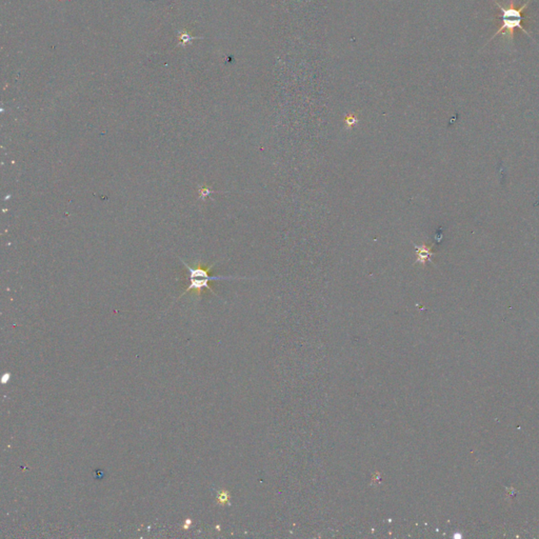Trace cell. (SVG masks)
I'll return each mask as SVG.
<instances>
[{"instance_id":"cell-1","label":"cell","mask_w":539,"mask_h":539,"mask_svg":"<svg viewBox=\"0 0 539 539\" xmlns=\"http://www.w3.org/2000/svg\"><path fill=\"white\" fill-rule=\"evenodd\" d=\"M531 2L532 0H528V2L524 3L520 7H516L515 4H514V0H510V4L508 7H503L497 2V0H493V3L498 7L501 13V16H500L501 24H500V28L496 31V33L491 37V38L488 39V41L493 40L495 37L499 35H505L508 37L509 39L512 40L514 38V34H515L514 32H515L516 29L523 31L524 34H526L532 38L531 34H529V32L523 28V20L528 19L524 16V12Z\"/></svg>"},{"instance_id":"cell-2","label":"cell","mask_w":539,"mask_h":539,"mask_svg":"<svg viewBox=\"0 0 539 539\" xmlns=\"http://www.w3.org/2000/svg\"><path fill=\"white\" fill-rule=\"evenodd\" d=\"M179 260L182 262L184 268L189 272V286L186 287L184 292L178 297L181 298L187 293H193L197 296H200L203 290L207 289L212 294L216 295L214 290L212 289L210 283L215 280H230V279H249V277H239V276H212L210 274L211 270L214 268V265L209 266L208 268H205L203 265L197 266H190L189 263H186L183 259L179 257ZM217 296V295H216Z\"/></svg>"},{"instance_id":"cell-3","label":"cell","mask_w":539,"mask_h":539,"mask_svg":"<svg viewBox=\"0 0 539 539\" xmlns=\"http://www.w3.org/2000/svg\"><path fill=\"white\" fill-rule=\"evenodd\" d=\"M414 247L416 249V255H417L416 262L417 263H420V265H425V262L431 260L432 256L434 255V253L431 250V247H427L425 244H421V246L414 244Z\"/></svg>"},{"instance_id":"cell-4","label":"cell","mask_w":539,"mask_h":539,"mask_svg":"<svg viewBox=\"0 0 539 539\" xmlns=\"http://www.w3.org/2000/svg\"><path fill=\"white\" fill-rule=\"evenodd\" d=\"M357 123V118L353 115H349L347 118H346V124L348 128H352L353 125H355Z\"/></svg>"},{"instance_id":"cell-5","label":"cell","mask_w":539,"mask_h":539,"mask_svg":"<svg viewBox=\"0 0 539 539\" xmlns=\"http://www.w3.org/2000/svg\"><path fill=\"white\" fill-rule=\"evenodd\" d=\"M212 193H213V191H211L209 187H207V186H203L202 189H200V197H202L203 199H206Z\"/></svg>"},{"instance_id":"cell-6","label":"cell","mask_w":539,"mask_h":539,"mask_svg":"<svg viewBox=\"0 0 539 539\" xmlns=\"http://www.w3.org/2000/svg\"><path fill=\"white\" fill-rule=\"evenodd\" d=\"M229 498V495L227 492H221L219 495H218V500L220 501L221 504H224V500H227Z\"/></svg>"}]
</instances>
